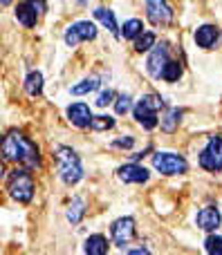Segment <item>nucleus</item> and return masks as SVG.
<instances>
[{
  "label": "nucleus",
  "instance_id": "nucleus-25",
  "mask_svg": "<svg viewBox=\"0 0 222 255\" xmlns=\"http://www.w3.org/2000/svg\"><path fill=\"white\" fill-rule=\"evenodd\" d=\"M205 249H207V253L222 255V238L220 235H209V238L205 240Z\"/></svg>",
  "mask_w": 222,
  "mask_h": 255
},
{
  "label": "nucleus",
  "instance_id": "nucleus-27",
  "mask_svg": "<svg viewBox=\"0 0 222 255\" xmlns=\"http://www.w3.org/2000/svg\"><path fill=\"white\" fill-rule=\"evenodd\" d=\"M142 103L144 106H148L151 110H155V112H160L162 108H164V101H162V97H157V94H144Z\"/></svg>",
  "mask_w": 222,
  "mask_h": 255
},
{
  "label": "nucleus",
  "instance_id": "nucleus-14",
  "mask_svg": "<svg viewBox=\"0 0 222 255\" xmlns=\"http://www.w3.org/2000/svg\"><path fill=\"white\" fill-rule=\"evenodd\" d=\"M135 119H137V124L144 128V130H153V128H157L160 124V119H157V112L151 110L148 106H144L142 101L135 106Z\"/></svg>",
  "mask_w": 222,
  "mask_h": 255
},
{
  "label": "nucleus",
  "instance_id": "nucleus-13",
  "mask_svg": "<svg viewBox=\"0 0 222 255\" xmlns=\"http://www.w3.org/2000/svg\"><path fill=\"white\" fill-rule=\"evenodd\" d=\"M67 119H70L72 126H76V128H88V126H92L94 117L85 103H72V106L67 108Z\"/></svg>",
  "mask_w": 222,
  "mask_h": 255
},
{
  "label": "nucleus",
  "instance_id": "nucleus-18",
  "mask_svg": "<svg viewBox=\"0 0 222 255\" xmlns=\"http://www.w3.org/2000/svg\"><path fill=\"white\" fill-rule=\"evenodd\" d=\"M180 119H182V110H180V108H169L166 115H164V119H162V130L169 132V134H173L180 126Z\"/></svg>",
  "mask_w": 222,
  "mask_h": 255
},
{
  "label": "nucleus",
  "instance_id": "nucleus-24",
  "mask_svg": "<svg viewBox=\"0 0 222 255\" xmlns=\"http://www.w3.org/2000/svg\"><path fill=\"white\" fill-rule=\"evenodd\" d=\"M155 34H151V31H146V34H142V36H137V40H135V49H137L139 54H144V52H151L153 47H155Z\"/></svg>",
  "mask_w": 222,
  "mask_h": 255
},
{
  "label": "nucleus",
  "instance_id": "nucleus-17",
  "mask_svg": "<svg viewBox=\"0 0 222 255\" xmlns=\"http://www.w3.org/2000/svg\"><path fill=\"white\" fill-rule=\"evenodd\" d=\"M85 253L90 255H106L108 253V240L103 235H90L85 240V247H83Z\"/></svg>",
  "mask_w": 222,
  "mask_h": 255
},
{
  "label": "nucleus",
  "instance_id": "nucleus-31",
  "mask_svg": "<svg viewBox=\"0 0 222 255\" xmlns=\"http://www.w3.org/2000/svg\"><path fill=\"white\" fill-rule=\"evenodd\" d=\"M128 253H148V249H133V251H128Z\"/></svg>",
  "mask_w": 222,
  "mask_h": 255
},
{
  "label": "nucleus",
  "instance_id": "nucleus-15",
  "mask_svg": "<svg viewBox=\"0 0 222 255\" xmlns=\"http://www.w3.org/2000/svg\"><path fill=\"white\" fill-rule=\"evenodd\" d=\"M196 43H198V47H202V49H211L216 45V40H218V27H214V25H202V27H198L196 29Z\"/></svg>",
  "mask_w": 222,
  "mask_h": 255
},
{
  "label": "nucleus",
  "instance_id": "nucleus-16",
  "mask_svg": "<svg viewBox=\"0 0 222 255\" xmlns=\"http://www.w3.org/2000/svg\"><path fill=\"white\" fill-rule=\"evenodd\" d=\"M94 18H97V20H101L103 27H108V31H110L112 36H119L115 11H110V9H106V7H97V9H94Z\"/></svg>",
  "mask_w": 222,
  "mask_h": 255
},
{
  "label": "nucleus",
  "instance_id": "nucleus-12",
  "mask_svg": "<svg viewBox=\"0 0 222 255\" xmlns=\"http://www.w3.org/2000/svg\"><path fill=\"white\" fill-rule=\"evenodd\" d=\"M220 222H222V217H220V211H218L216 206H207V208H202V211L198 213V217H196L198 229L207 231V233H211V231L218 229Z\"/></svg>",
  "mask_w": 222,
  "mask_h": 255
},
{
  "label": "nucleus",
  "instance_id": "nucleus-28",
  "mask_svg": "<svg viewBox=\"0 0 222 255\" xmlns=\"http://www.w3.org/2000/svg\"><path fill=\"white\" fill-rule=\"evenodd\" d=\"M112 126H115V119H112V117H94L92 126H90V128L101 132V130H110Z\"/></svg>",
  "mask_w": 222,
  "mask_h": 255
},
{
  "label": "nucleus",
  "instance_id": "nucleus-11",
  "mask_svg": "<svg viewBox=\"0 0 222 255\" xmlns=\"http://www.w3.org/2000/svg\"><path fill=\"white\" fill-rule=\"evenodd\" d=\"M117 175H119L121 181H126V184H144V181H148V177H151V172H148V168L139 166V163H126V166H121L119 170H117Z\"/></svg>",
  "mask_w": 222,
  "mask_h": 255
},
{
  "label": "nucleus",
  "instance_id": "nucleus-5",
  "mask_svg": "<svg viewBox=\"0 0 222 255\" xmlns=\"http://www.w3.org/2000/svg\"><path fill=\"white\" fill-rule=\"evenodd\" d=\"M200 166L209 172L222 170V136H211L207 148L200 152Z\"/></svg>",
  "mask_w": 222,
  "mask_h": 255
},
{
  "label": "nucleus",
  "instance_id": "nucleus-22",
  "mask_svg": "<svg viewBox=\"0 0 222 255\" xmlns=\"http://www.w3.org/2000/svg\"><path fill=\"white\" fill-rule=\"evenodd\" d=\"M99 88V79L97 76H90V79H83L79 85H72L70 92L74 94V97H83V94H90L94 92V90Z\"/></svg>",
  "mask_w": 222,
  "mask_h": 255
},
{
  "label": "nucleus",
  "instance_id": "nucleus-32",
  "mask_svg": "<svg viewBox=\"0 0 222 255\" xmlns=\"http://www.w3.org/2000/svg\"><path fill=\"white\" fill-rule=\"evenodd\" d=\"M0 2H2V4H4V7H7V4H9V2H11V0H0Z\"/></svg>",
  "mask_w": 222,
  "mask_h": 255
},
{
  "label": "nucleus",
  "instance_id": "nucleus-20",
  "mask_svg": "<svg viewBox=\"0 0 222 255\" xmlns=\"http://www.w3.org/2000/svg\"><path fill=\"white\" fill-rule=\"evenodd\" d=\"M25 92L31 97H40L43 92V74L40 72H29L25 79Z\"/></svg>",
  "mask_w": 222,
  "mask_h": 255
},
{
  "label": "nucleus",
  "instance_id": "nucleus-9",
  "mask_svg": "<svg viewBox=\"0 0 222 255\" xmlns=\"http://www.w3.org/2000/svg\"><path fill=\"white\" fill-rule=\"evenodd\" d=\"M166 63H169V45L162 43V45H155L146 61V70L153 79H162V72H164Z\"/></svg>",
  "mask_w": 222,
  "mask_h": 255
},
{
  "label": "nucleus",
  "instance_id": "nucleus-19",
  "mask_svg": "<svg viewBox=\"0 0 222 255\" xmlns=\"http://www.w3.org/2000/svg\"><path fill=\"white\" fill-rule=\"evenodd\" d=\"M142 34H144V22L139 20V18H130V20H126V25L121 27V38H126V40H133Z\"/></svg>",
  "mask_w": 222,
  "mask_h": 255
},
{
  "label": "nucleus",
  "instance_id": "nucleus-10",
  "mask_svg": "<svg viewBox=\"0 0 222 255\" xmlns=\"http://www.w3.org/2000/svg\"><path fill=\"white\" fill-rule=\"evenodd\" d=\"M110 233H112V240H115L117 247L124 249L126 244L135 238V220L133 217H121V220H117L115 224H112Z\"/></svg>",
  "mask_w": 222,
  "mask_h": 255
},
{
  "label": "nucleus",
  "instance_id": "nucleus-8",
  "mask_svg": "<svg viewBox=\"0 0 222 255\" xmlns=\"http://www.w3.org/2000/svg\"><path fill=\"white\" fill-rule=\"evenodd\" d=\"M146 16L153 25L162 27L173 20V9L166 0H146Z\"/></svg>",
  "mask_w": 222,
  "mask_h": 255
},
{
  "label": "nucleus",
  "instance_id": "nucleus-3",
  "mask_svg": "<svg viewBox=\"0 0 222 255\" xmlns=\"http://www.w3.org/2000/svg\"><path fill=\"white\" fill-rule=\"evenodd\" d=\"M7 190L11 195V199L20 204L31 202L34 197V179H31L29 170L27 168H16L7 175Z\"/></svg>",
  "mask_w": 222,
  "mask_h": 255
},
{
  "label": "nucleus",
  "instance_id": "nucleus-23",
  "mask_svg": "<svg viewBox=\"0 0 222 255\" xmlns=\"http://www.w3.org/2000/svg\"><path fill=\"white\" fill-rule=\"evenodd\" d=\"M180 76H182V65H180L178 61L166 63L164 72H162V79H164L166 83H175V81H180Z\"/></svg>",
  "mask_w": 222,
  "mask_h": 255
},
{
  "label": "nucleus",
  "instance_id": "nucleus-29",
  "mask_svg": "<svg viewBox=\"0 0 222 255\" xmlns=\"http://www.w3.org/2000/svg\"><path fill=\"white\" fill-rule=\"evenodd\" d=\"M112 99H115V94H112L110 90H108V92H101V94H99V99H97V106L99 108H106L108 103H112Z\"/></svg>",
  "mask_w": 222,
  "mask_h": 255
},
{
  "label": "nucleus",
  "instance_id": "nucleus-4",
  "mask_svg": "<svg viewBox=\"0 0 222 255\" xmlns=\"http://www.w3.org/2000/svg\"><path fill=\"white\" fill-rule=\"evenodd\" d=\"M153 166L162 175H184L189 170L187 159L175 152H155L153 154Z\"/></svg>",
  "mask_w": 222,
  "mask_h": 255
},
{
  "label": "nucleus",
  "instance_id": "nucleus-26",
  "mask_svg": "<svg viewBox=\"0 0 222 255\" xmlns=\"http://www.w3.org/2000/svg\"><path fill=\"white\" fill-rule=\"evenodd\" d=\"M115 110H117V115H126V112H130V110H133V99H130L128 94H121V97H117Z\"/></svg>",
  "mask_w": 222,
  "mask_h": 255
},
{
  "label": "nucleus",
  "instance_id": "nucleus-30",
  "mask_svg": "<svg viewBox=\"0 0 222 255\" xmlns=\"http://www.w3.org/2000/svg\"><path fill=\"white\" fill-rule=\"evenodd\" d=\"M112 145H115V148H133V145H135V139H133V136H124V139L112 141Z\"/></svg>",
  "mask_w": 222,
  "mask_h": 255
},
{
  "label": "nucleus",
  "instance_id": "nucleus-2",
  "mask_svg": "<svg viewBox=\"0 0 222 255\" xmlns=\"http://www.w3.org/2000/svg\"><path fill=\"white\" fill-rule=\"evenodd\" d=\"M58 159V175H61L63 184L74 186L83 179V166H81V159L76 157V152L67 145H56L54 148Z\"/></svg>",
  "mask_w": 222,
  "mask_h": 255
},
{
  "label": "nucleus",
  "instance_id": "nucleus-7",
  "mask_svg": "<svg viewBox=\"0 0 222 255\" xmlns=\"http://www.w3.org/2000/svg\"><path fill=\"white\" fill-rule=\"evenodd\" d=\"M94 38H97V27H94V22H90V20L74 22V25H70L65 31L67 47H76V45L83 43V40H94Z\"/></svg>",
  "mask_w": 222,
  "mask_h": 255
},
{
  "label": "nucleus",
  "instance_id": "nucleus-6",
  "mask_svg": "<svg viewBox=\"0 0 222 255\" xmlns=\"http://www.w3.org/2000/svg\"><path fill=\"white\" fill-rule=\"evenodd\" d=\"M45 11H47V2L45 0H22L16 9V18L20 25L34 27Z\"/></svg>",
  "mask_w": 222,
  "mask_h": 255
},
{
  "label": "nucleus",
  "instance_id": "nucleus-1",
  "mask_svg": "<svg viewBox=\"0 0 222 255\" xmlns=\"http://www.w3.org/2000/svg\"><path fill=\"white\" fill-rule=\"evenodd\" d=\"M2 157L4 161H16L27 163V166H40V154L38 145L29 141L22 132L11 130L2 141Z\"/></svg>",
  "mask_w": 222,
  "mask_h": 255
},
{
  "label": "nucleus",
  "instance_id": "nucleus-21",
  "mask_svg": "<svg viewBox=\"0 0 222 255\" xmlns=\"http://www.w3.org/2000/svg\"><path fill=\"white\" fill-rule=\"evenodd\" d=\"M83 215H85V202L81 197H74L70 208H67V222H70V224H79V222L83 220Z\"/></svg>",
  "mask_w": 222,
  "mask_h": 255
}]
</instances>
